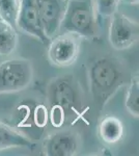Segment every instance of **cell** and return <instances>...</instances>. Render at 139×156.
I'll list each match as a JSON object with an SVG mask.
<instances>
[{
	"mask_svg": "<svg viewBox=\"0 0 139 156\" xmlns=\"http://www.w3.org/2000/svg\"><path fill=\"white\" fill-rule=\"evenodd\" d=\"M48 99L54 126L59 127L65 121L80 117L81 93L72 76H61L53 80L48 89Z\"/></svg>",
	"mask_w": 139,
	"mask_h": 156,
	"instance_id": "obj_1",
	"label": "cell"
},
{
	"mask_svg": "<svg viewBox=\"0 0 139 156\" xmlns=\"http://www.w3.org/2000/svg\"><path fill=\"white\" fill-rule=\"evenodd\" d=\"M89 89L95 101L103 106L123 83V72L120 64L110 56L95 59L87 72Z\"/></svg>",
	"mask_w": 139,
	"mask_h": 156,
	"instance_id": "obj_2",
	"label": "cell"
},
{
	"mask_svg": "<svg viewBox=\"0 0 139 156\" xmlns=\"http://www.w3.org/2000/svg\"><path fill=\"white\" fill-rule=\"evenodd\" d=\"M59 29L85 39L95 37L98 26L93 0H68Z\"/></svg>",
	"mask_w": 139,
	"mask_h": 156,
	"instance_id": "obj_3",
	"label": "cell"
},
{
	"mask_svg": "<svg viewBox=\"0 0 139 156\" xmlns=\"http://www.w3.org/2000/svg\"><path fill=\"white\" fill-rule=\"evenodd\" d=\"M32 79L33 68L28 59L12 58L0 64V95L21 92Z\"/></svg>",
	"mask_w": 139,
	"mask_h": 156,
	"instance_id": "obj_4",
	"label": "cell"
},
{
	"mask_svg": "<svg viewBox=\"0 0 139 156\" xmlns=\"http://www.w3.org/2000/svg\"><path fill=\"white\" fill-rule=\"evenodd\" d=\"M138 23L116 11L111 16L109 42L116 50L128 49L138 41Z\"/></svg>",
	"mask_w": 139,
	"mask_h": 156,
	"instance_id": "obj_5",
	"label": "cell"
},
{
	"mask_svg": "<svg viewBox=\"0 0 139 156\" xmlns=\"http://www.w3.org/2000/svg\"><path fill=\"white\" fill-rule=\"evenodd\" d=\"M78 37L72 34H64L51 39L48 45V57L56 67H68L74 64L79 55Z\"/></svg>",
	"mask_w": 139,
	"mask_h": 156,
	"instance_id": "obj_6",
	"label": "cell"
},
{
	"mask_svg": "<svg viewBox=\"0 0 139 156\" xmlns=\"http://www.w3.org/2000/svg\"><path fill=\"white\" fill-rule=\"evenodd\" d=\"M16 27L26 32L29 36L34 37L45 46H48L51 41V39H49L42 29L35 0H20L19 1Z\"/></svg>",
	"mask_w": 139,
	"mask_h": 156,
	"instance_id": "obj_7",
	"label": "cell"
},
{
	"mask_svg": "<svg viewBox=\"0 0 139 156\" xmlns=\"http://www.w3.org/2000/svg\"><path fill=\"white\" fill-rule=\"evenodd\" d=\"M79 149V136L73 130H60L49 135L44 142L48 156H72Z\"/></svg>",
	"mask_w": 139,
	"mask_h": 156,
	"instance_id": "obj_8",
	"label": "cell"
},
{
	"mask_svg": "<svg viewBox=\"0 0 139 156\" xmlns=\"http://www.w3.org/2000/svg\"><path fill=\"white\" fill-rule=\"evenodd\" d=\"M39 19L44 34L52 39L59 30L64 9L61 0H35Z\"/></svg>",
	"mask_w": 139,
	"mask_h": 156,
	"instance_id": "obj_9",
	"label": "cell"
},
{
	"mask_svg": "<svg viewBox=\"0 0 139 156\" xmlns=\"http://www.w3.org/2000/svg\"><path fill=\"white\" fill-rule=\"evenodd\" d=\"M12 148H33V143L23 133L19 132L12 127L0 123V150Z\"/></svg>",
	"mask_w": 139,
	"mask_h": 156,
	"instance_id": "obj_10",
	"label": "cell"
},
{
	"mask_svg": "<svg viewBox=\"0 0 139 156\" xmlns=\"http://www.w3.org/2000/svg\"><path fill=\"white\" fill-rule=\"evenodd\" d=\"M123 134V126L117 118L107 117L99 125V135L106 144H116Z\"/></svg>",
	"mask_w": 139,
	"mask_h": 156,
	"instance_id": "obj_11",
	"label": "cell"
},
{
	"mask_svg": "<svg viewBox=\"0 0 139 156\" xmlns=\"http://www.w3.org/2000/svg\"><path fill=\"white\" fill-rule=\"evenodd\" d=\"M18 34L15 27L0 19V55L6 56L16 50Z\"/></svg>",
	"mask_w": 139,
	"mask_h": 156,
	"instance_id": "obj_12",
	"label": "cell"
},
{
	"mask_svg": "<svg viewBox=\"0 0 139 156\" xmlns=\"http://www.w3.org/2000/svg\"><path fill=\"white\" fill-rule=\"evenodd\" d=\"M126 108L134 118L139 117V81L138 76L131 79L126 96Z\"/></svg>",
	"mask_w": 139,
	"mask_h": 156,
	"instance_id": "obj_13",
	"label": "cell"
},
{
	"mask_svg": "<svg viewBox=\"0 0 139 156\" xmlns=\"http://www.w3.org/2000/svg\"><path fill=\"white\" fill-rule=\"evenodd\" d=\"M19 0H0V19L16 26Z\"/></svg>",
	"mask_w": 139,
	"mask_h": 156,
	"instance_id": "obj_14",
	"label": "cell"
},
{
	"mask_svg": "<svg viewBox=\"0 0 139 156\" xmlns=\"http://www.w3.org/2000/svg\"><path fill=\"white\" fill-rule=\"evenodd\" d=\"M97 12L102 17H111L117 11L120 0H96Z\"/></svg>",
	"mask_w": 139,
	"mask_h": 156,
	"instance_id": "obj_15",
	"label": "cell"
},
{
	"mask_svg": "<svg viewBox=\"0 0 139 156\" xmlns=\"http://www.w3.org/2000/svg\"><path fill=\"white\" fill-rule=\"evenodd\" d=\"M35 123L39 126H44L47 122V112L45 110V108L43 106H40L36 108V112H35Z\"/></svg>",
	"mask_w": 139,
	"mask_h": 156,
	"instance_id": "obj_16",
	"label": "cell"
},
{
	"mask_svg": "<svg viewBox=\"0 0 139 156\" xmlns=\"http://www.w3.org/2000/svg\"><path fill=\"white\" fill-rule=\"evenodd\" d=\"M120 2L128 4V5H138L139 0H120Z\"/></svg>",
	"mask_w": 139,
	"mask_h": 156,
	"instance_id": "obj_17",
	"label": "cell"
}]
</instances>
